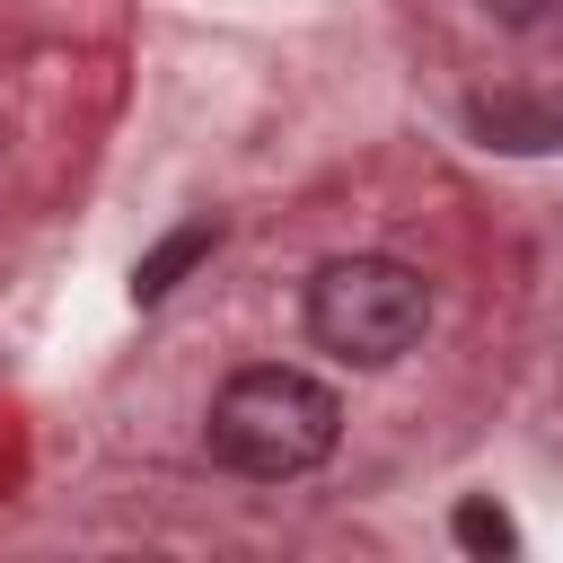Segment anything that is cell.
I'll return each instance as SVG.
<instances>
[{"mask_svg":"<svg viewBox=\"0 0 563 563\" xmlns=\"http://www.w3.org/2000/svg\"><path fill=\"white\" fill-rule=\"evenodd\" d=\"M422 325H431V282L396 255H334L308 282V334H317V352H334L352 369L405 361L422 343Z\"/></svg>","mask_w":563,"mask_h":563,"instance_id":"2","label":"cell"},{"mask_svg":"<svg viewBox=\"0 0 563 563\" xmlns=\"http://www.w3.org/2000/svg\"><path fill=\"white\" fill-rule=\"evenodd\" d=\"M466 132L484 150H563V88H484L466 97Z\"/></svg>","mask_w":563,"mask_h":563,"instance_id":"3","label":"cell"},{"mask_svg":"<svg viewBox=\"0 0 563 563\" xmlns=\"http://www.w3.org/2000/svg\"><path fill=\"white\" fill-rule=\"evenodd\" d=\"M449 537H457L466 554H510V545H519L510 510H501V501H484V493H466V501L449 510Z\"/></svg>","mask_w":563,"mask_h":563,"instance_id":"5","label":"cell"},{"mask_svg":"<svg viewBox=\"0 0 563 563\" xmlns=\"http://www.w3.org/2000/svg\"><path fill=\"white\" fill-rule=\"evenodd\" d=\"M484 9L519 35H537V44H563V0H484Z\"/></svg>","mask_w":563,"mask_h":563,"instance_id":"6","label":"cell"},{"mask_svg":"<svg viewBox=\"0 0 563 563\" xmlns=\"http://www.w3.org/2000/svg\"><path fill=\"white\" fill-rule=\"evenodd\" d=\"M211 246H220V220H176V229H167V238L132 264V299H141V308H150V299H167V290H176V282H185Z\"/></svg>","mask_w":563,"mask_h":563,"instance_id":"4","label":"cell"},{"mask_svg":"<svg viewBox=\"0 0 563 563\" xmlns=\"http://www.w3.org/2000/svg\"><path fill=\"white\" fill-rule=\"evenodd\" d=\"M211 457L255 475V484H290L308 466L334 457L343 440V405L325 378L290 369V361H255V369H229L220 396H211V422H202Z\"/></svg>","mask_w":563,"mask_h":563,"instance_id":"1","label":"cell"}]
</instances>
